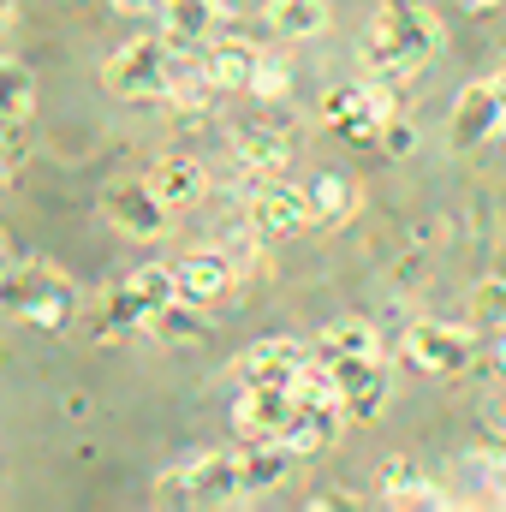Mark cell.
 Returning <instances> with one entry per match:
<instances>
[{
	"label": "cell",
	"instance_id": "1",
	"mask_svg": "<svg viewBox=\"0 0 506 512\" xmlns=\"http://www.w3.org/2000/svg\"><path fill=\"white\" fill-rule=\"evenodd\" d=\"M358 54H364V72H370V78L405 84V78H417L423 66H435V54H441V24H435L423 6L381 0Z\"/></svg>",
	"mask_w": 506,
	"mask_h": 512
},
{
	"label": "cell",
	"instance_id": "2",
	"mask_svg": "<svg viewBox=\"0 0 506 512\" xmlns=\"http://www.w3.org/2000/svg\"><path fill=\"white\" fill-rule=\"evenodd\" d=\"M197 60H203V48H179V42H167V36H131L126 48L108 54L102 84H108L114 96H131V102H167L173 84H179Z\"/></svg>",
	"mask_w": 506,
	"mask_h": 512
},
{
	"label": "cell",
	"instance_id": "3",
	"mask_svg": "<svg viewBox=\"0 0 506 512\" xmlns=\"http://www.w3.org/2000/svg\"><path fill=\"white\" fill-rule=\"evenodd\" d=\"M0 304H6L12 316L36 322L42 334H60V328L72 322V310H78V292H72V280H66L54 262H18V268L0 280Z\"/></svg>",
	"mask_w": 506,
	"mask_h": 512
},
{
	"label": "cell",
	"instance_id": "4",
	"mask_svg": "<svg viewBox=\"0 0 506 512\" xmlns=\"http://www.w3.org/2000/svg\"><path fill=\"white\" fill-rule=\"evenodd\" d=\"M399 358L423 376H465L477 358V334L459 322H411L399 340Z\"/></svg>",
	"mask_w": 506,
	"mask_h": 512
},
{
	"label": "cell",
	"instance_id": "5",
	"mask_svg": "<svg viewBox=\"0 0 506 512\" xmlns=\"http://www.w3.org/2000/svg\"><path fill=\"white\" fill-rule=\"evenodd\" d=\"M393 114H399V108H393V84H381V78L346 84V90H334V96L322 102V120L340 131V137H352V143H376L381 126H387Z\"/></svg>",
	"mask_w": 506,
	"mask_h": 512
},
{
	"label": "cell",
	"instance_id": "6",
	"mask_svg": "<svg viewBox=\"0 0 506 512\" xmlns=\"http://www.w3.org/2000/svg\"><path fill=\"white\" fill-rule=\"evenodd\" d=\"M501 131H506V72H495V78L459 90L447 137H453V149H483V143L501 137Z\"/></svg>",
	"mask_w": 506,
	"mask_h": 512
},
{
	"label": "cell",
	"instance_id": "7",
	"mask_svg": "<svg viewBox=\"0 0 506 512\" xmlns=\"http://www.w3.org/2000/svg\"><path fill=\"white\" fill-rule=\"evenodd\" d=\"M102 215H108L126 239H161L167 221H173V209L155 197L149 179H114V185L102 191Z\"/></svg>",
	"mask_w": 506,
	"mask_h": 512
},
{
	"label": "cell",
	"instance_id": "8",
	"mask_svg": "<svg viewBox=\"0 0 506 512\" xmlns=\"http://www.w3.org/2000/svg\"><path fill=\"white\" fill-rule=\"evenodd\" d=\"M185 477H191V507H239V501H251L245 453H197L185 465Z\"/></svg>",
	"mask_w": 506,
	"mask_h": 512
},
{
	"label": "cell",
	"instance_id": "9",
	"mask_svg": "<svg viewBox=\"0 0 506 512\" xmlns=\"http://www.w3.org/2000/svg\"><path fill=\"white\" fill-rule=\"evenodd\" d=\"M334 382H340V411L346 423H370L381 417L387 393H393V376L381 358H352V364H334Z\"/></svg>",
	"mask_w": 506,
	"mask_h": 512
},
{
	"label": "cell",
	"instance_id": "10",
	"mask_svg": "<svg viewBox=\"0 0 506 512\" xmlns=\"http://www.w3.org/2000/svg\"><path fill=\"white\" fill-rule=\"evenodd\" d=\"M292 387H268V382H245V393L233 399V429L245 441H280L286 417H292Z\"/></svg>",
	"mask_w": 506,
	"mask_h": 512
},
{
	"label": "cell",
	"instance_id": "11",
	"mask_svg": "<svg viewBox=\"0 0 506 512\" xmlns=\"http://www.w3.org/2000/svg\"><path fill=\"white\" fill-rule=\"evenodd\" d=\"M298 227H310V197H304L298 185L268 179L251 197V233L256 239H286V233H298Z\"/></svg>",
	"mask_w": 506,
	"mask_h": 512
},
{
	"label": "cell",
	"instance_id": "12",
	"mask_svg": "<svg viewBox=\"0 0 506 512\" xmlns=\"http://www.w3.org/2000/svg\"><path fill=\"white\" fill-rule=\"evenodd\" d=\"M149 185H155V197L179 215V209H197L203 197H209V173H203V161H191V155H161L155 167H149Z\"/></svg>",
	"mask_w": 506,
	"mask_h": 512
},
{
	"label": "cell",
	"instance_id": "13",
	"mask_svg": "<svg viewBox=\"0 0 506 512\" xmlns=\"http://www.w3.org/2000/svg\"><path fill=\"white\" fill-rule=\"evenodd\" d=\"M340 423H346L340 405H292V417L280 429V447L298 453V459H310V453H322V447L340 441Z\"/></svg>",
	"mask_w": 506,
	"mask_h": 512
},
{
	"label": "cell",
	"instance_id": "14",
	"mask_svg": "<svg viewBox=\"0 0 506 512\" xmlns=\"http://www.w3.org/2000/svg\"><path fill=\"white\" fill-rule=\"evenodd\" d=\"M173 274H179V298H191V304H203V310H215V304L233 298V262L215 256V251L185 256Z\"/></svg>",
	"mask_w": 506,
	"mask_h": 512
},
{
	"label": "cell",
	"instance_id": "15",
	"mask_svg": "<svg viewBox=\"0 0 506 512\" xmlns=\"http://www.w3.org/2000/svg\"><path fill=\"white\" fill-rule=\"evenodd\" d=\"M310 358L316 364H352V358H381V334L364 322V316H340L334 328H322L316 340H310Z\"/></svg>",
	"mask_w": 506,
	"mask_h": 512
},
{
	"label": "cell",
	"instance_id": "16",
	"mask_svg": "<svg viewBox=\"0 0 506 512\" xmlns=\"http://www.w3.org/2000/svg\"><path fill=\"white\" fill-rule=\"evenodd\" d=\"M310 364V346L304 340H256L239 364L245 382H268V387H292V376Z\"/></svg>",
	"mask_w": 506,
	"mask_h": 512
},
{
	"label": "cell",
	"instance_id": "17",
	"mask_svg": "<svg viewBox=\"0 0 506 512\" xmlns=\"http://www.w3.org/2000/svg\"><path fill=\"white\" fill-rule=\"evenodd\" d=\"M381 501H387V507H453L411 459H387V465H381Z\"/></svg>",
	"mask_w": 506,
	"mask_h": 512
},
{
	"label": "cell",
	"instance_id": "18",
	"mask_svg": "<svg viewBox=\"0 0 506 512\" xmlns=\"http://www.w3.org/2000/svg\"><path fill=\"white\" fill-rule=\"evenodd\" d=\"M304 197H310V227H340V221L358 209V185H352L346 173H322V179H310Z\"/></svg>",
	"mask_w": 506,
	"mask_h": 512
},
{
	"label": "cell",
	"instance_id": "19",
	"mask_svg": "<svg viewBox=\"0 0 506 512\" xmlns=\"http://www.w3.org/2000/svg\"><path fill=\"white\" fill-rule=\"evenodd\" d=\"M203 72L215 78V90H251L256 48L251 42H209L203 48Z\"/></svg>",
	"mask_w": 506,
	"mask_h": 512
},
{
	"label": "cell",
	"instance_id": "20",
	"mask_svg": "<svg viewBox=\"0 0 506 512\" xmlns=\"http://www.w3.org/2000/svg\"><path fill=\"white\" fill-rule=\"evenodd\" d=\"M161 24H167V42L203 48V36L215 30V0H167L161 6Z\"/></svg>",
	"mask_w": 506,
	"mask_h": 512
},
{
	"label": "cell",
	"instance_id": "21",
	"mask_svg": "<svg viewBox=\"0 0 506 512\" xmlns=\"http://www.w3.org/2000/svg\"><path fill=\"white\" fill-rule=\"evenodd\" d=\"M149 334H155V340H167V346L203 340V334H209V310H203V304H191V298H173L167 310H155V316H149Z\"/></svg>",
	"mask_w": 506,
	"mask_h": 512
},
{
	"label": "cell",
	"instance_id": "22",
	"mask_svg": "<svg viewBox=\"0 0 506 512\" xmlns=\"http://www.w3.org/2000/svg\"><path fill=\"white\" fill-rule=\"evenodd\" d=\"M262 18H268L280 36H292V42H304V36H322V30H328V6H322V0H268V6H262Z\"/></svg>",
	"mask_w": 506,
	"mask_h": 512
},
{
	"label": "cell",
	"instance_id": "23",
	"mask_svg": "<svg viewBox=\"0 0 506 512\" xmlns=\"http://www.w3.org/2000/svg\"><path fill=\"white\" fill-rule=\"evenodd\" d=\"M233 149H239V161H245L251 173H268V179L286 167V137L274 126H239L233 131Z\"/></svg>",
	"mask_w": 506,
	"mask_h": 512
},
{
	"label": "cell",
	"instance_id": "24",
	"mask_svg": "<svg viewBox=\"0 0 506 512\" xmlns=\"http://www.w3.org/2000/svg\"><path fill=\"white\" fill-rule=\"evenodd\" d=\"M36 108V78L18 60H0V120H24Z\"/></svg>",
	"mask_w": 506,
	"mask_h": 512
},
{
	"label": "cell",
	"instance_id": "25",
	"mask_svg": "<svg viewBox=\"0 0 506 512\" xmlns=\"http://www.w3.org/2000/svg\"><path fill=\"white\" fill-rule=\"evenodd\" d=\"M126 280H131V292L143 298V310H149V316H155V310H167V304L179 298V274H173V268H161V262H149V268H131Z\"/></svg>",
	"mask_w": 506,
	"mask_h": 512
},
{
	"label": "cell",
	"instance_id": "26",
	"mask_svg": "<svg viewBox=\"0 0 506 512\" xmlns=\"http://www.w3.org/2000/svg\"><path fill=\"white\" fill-rule=\"evenodd\" d=\"M286 90H292V72H286V60H274V54H256L251 96H256V102H286Z\"/></svg>",
	"mask_w": 506,
	"mask_h": 512
},
{
	"label": "cell",
	"instance_id": "27",
	"mask_svg": "<svg viewBox=\"0 0 506 512\" xmlns=\"http://www.w3.org/2000/svg\"><path fill=\"white\" fill-rule=\"evenodd\" d=\"M471 304H477V322H489L495 334L506 328V280H483Z\"/></svg>",
	"mask_w": 506,
	"mask_h": 512
},
{
	"label": "cell",
	"instance_id": "28",
	"mask_svg": "<svg viewBox=\"0 0 506 512\" xmlns=\"http://www.w3.org/2000/svg\"><path fill=\"white\" fill-rule=\"evenodd\" d=\"M149 501H155V507H191V477H185V471H161Z\"/></svg>",
	"mask_w": 506,
	"mask_h": 512
},
{
	"label": "cell",
	"instance_id": "29",
	"mask_svg": "<svg viewBox=\"0 0 506 512\" xmlns=\"http://www.w3.org/2000/svg\"><path fill=\"white\" fill-rule=\"evenodd\" d=\"M376 143L387 149V155H411V143H417V131H411L405 120H399V114H393V120L381 126V137H376Z\"/></svg>",
	"mask_w": 506,
	"mask_h": 512
},
{
	"label": "cell",
	"instance_id": "30",
	"mask_svg": "<svg viewBox=\"0 0 506 512\" xmlns=\"http://www.w3.org/2000/svg\"><path fill=\"white\" fill-rule=\"evenodd\" d=\"M161 6L167 0H114V12H126V18H161Z\"/></svg>",
	"mask_w": 506,
	"mask_h": 512
},
{
	"label": "cell",
	"instance_id": "31",
	"mask_svg": "<svg viewBox=\"0 0 506 512\" xmlns=\"http://www.w3.org/2000/svg\"><path fill=\"white\" fill-rule=\"evenodd\" d=\"M459 6H465V12H471V18H489V12H501L506 0H459Z\"/></svg>",
	"mask_w": 506,
	"mask_h": 512
},
{
	"label": "cell",
	"instance_id": "32",
	"mask_svg": "<svg viewBox=\"0 0 506 512\" xmlns=\"http://www.w3.org/2000/svg\"><path fill=\"white\" fill-rule=\"evenodd\" d=\"M340 507H346L340 495H310V512H340Z\"/></svg>",
	"mask_w": 506,
	"mask_h": 512
},
{
	"label": "cell",
	"instance_id": "33",
	"mask_svg": "<svg viewBox=\"0 0 506 512\" xmlns=\"http://www.w3.org/2000/svg\"><path fill=\"white\" fill-rule=\"evenodd\" d=\"M6 167H12V155H6V149H0V179H6Z\"/></svg>",
	"mask_w": 506,
	"mask_h": 512
},
{
	"label": "cell",
	"instance_id": "34",
	"mask_svg": "<svg viewBox=\"0 0 506 512\" xmlns=\"http://www.w3.org/2000/svg\"><path fill=\"white\" fill-rule=\"evenodd\" d=\"M6 18H12V0H0V24H6Z\"/></svg>",
	"mask_w": 506,
	"mask_h": 512
},
{
	"label": "cell",
	"instance_id": "35",
	"mask_svg": "<svg viewBox=\"0 0 506 512\" xmlns=\"http://www.w3.org/2000/svg\"><path fill=\"white\" fill-rule=\"evenodd\" d=\"M0 268H6V233H0Z\"/></svg>",
	"mask_w": 506,
	"mask_h": 512
}]
</instances>
